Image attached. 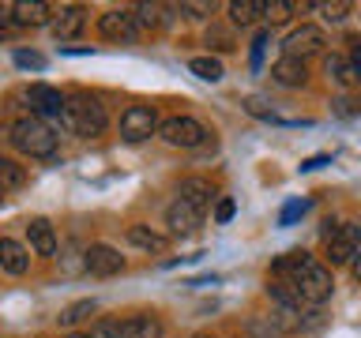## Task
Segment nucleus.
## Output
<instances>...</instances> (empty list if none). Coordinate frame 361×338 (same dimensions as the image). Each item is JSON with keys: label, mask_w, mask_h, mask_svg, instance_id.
<instances>
[{"label": "nucleus", "mask_w": 361, "mask_h": 338, "mask_svg": "<svg viewBox=\"0 0 361 338\" xmlns=\"http://www.w3.org/2000/svg\"><path fill=\"white\" fill-rule=\"evenodd\" d=\"M271 79H275L279 87H305L309 68H305V61H293V56H279V61L271 64Z\"/></svg>", "instance_id": "obj_16"}, {"label": "nucleus", "mask_w": 361, "mask_h": 338, "mask_svg": "<svg viewBox=\"0 0 361 338\" xmlns=\"http://www.w3.org/2000/svg\"><path fill=\"white\" fill-rule=\"evenodd\" d=\"M0 203H4V188H0Z\"/></svg>", "instance_id": "obj_42"}, {"label": "nucleus", "mask_w": 361, "mask_h": 338, "mask_svg": "<svg viewBox=\"0 0 361 338\" xmlns=\"http://www.w3.org/2000/svg\"><path fill=\"white\" fill-rule=\"evenodd\" d=\"M192 338H214V334H207V331H200V334H192Z\"/></svg>", "instance_id": "obj_41"}, {"label": "nucleus", "mask_w": 361, "mask_h": 338, "mask_svg": "<svg viewBox=\"0 0 361 338\" xmlns=\"http://www.w3.org/2000/svg\"><path fill=\"white\" fill-rule=\"evenodd\" d=\"M305 207H309V203H305V199H301V203H290V207L282 211V225H290L293 218H298V214H305Z\"/></svg>", "instance_id": "obj_37"}, {"label": "nucleus", "mask_w": 361, "mask_h": 338, "mask_svg": "<svg viewBox=\"0 0 361 338\" xmlns=\"http://www.w3.org/2000/svg\"><path fill=\"white\" fill-rule=\"evenodd\" d=\"M177 199L188 203V207H196V211H207L211 199H214V188H211V180H203V177H185L177 184Z\"/></svg>", "instance_id": "obj_13"}, {"label": "nucleus", "mask_w": 361, "mask_h": 338, "mask_svg": "<svg viewBox=\"0 0 361 338\" xmlns=\"http://www.w3.org/2000/svg\"><path fill=\"white\" fill-rule=\"evenodd\" d=\"M90 338H121V320H98Z\"/></svg>", "instance_id": "obj_31"}, {"label": "nucleus", "mask_w": 361, "mask_h": 338, "mask_svg": "<svg viewBox=\"0 0 361 338\" xmlns=\"http://www.w3.org/2000/svg\"><path fill=\"white\" fill-rule=\"evenodd\" d=\"M61 124L72 135H83V139H94V135L106 132V106L94 98H87V94H75V98H68L64 101V113H61Z\"/></svg>", "instance_id": "obj_1"}, {"label": "nucleus", "mask_w": 361, "mask_h": 338, "mask_svg": "<svg viewBox=\"0 0 361 338\" xmlns=\"http://www.w3.org/2000/svg\"><path fill=\"white\" fill-rule=\"evenodd\" d=\"M327 158H309V162H301V169H320Z\"/></svg>", "instance_id": "obj_39"}, {"label": "nucleus", "mask_w": 361, "mask_h": 338, "mask_svg": "<svg viewBox=\"0 0 361 338\" xmlns=\"http://www.w3.org/2000/svg\"><path fill=\"white\" fill-rule=\"evenodd\" d=\"M233 211H237V203H233V199H219V207H214V222H222V225H226V222L233 218Z\"/></svg>", "instance_id": "obj_32"}, {"label": "nucleus", "mask_w": 361, "mask_h": 338, "mask_svg": "<svg viewBox=\"0 0 361 338\" xmlns=\"http://www.w3.org/2000/svg\"><path fill=\"white\" fill-rule=\"evenodd\" d=\"M293 286H298L305 304H324V301H331V293H335V278H331V270H327L324 263L312 259V263L293 278Z\"/></svg>", "instance_id": "obj_3"}, {"label": "nucleus", "mask_w": 361, "mask_h": 338, "mask_svg": "<svg viewBox=\"0 0 361 338\" xmlns=\"http://www.w3.org/2000/svg\"><path fill=\"white\" fill-rule=\"evenodd\" d=\"M11 143L27 158H53L56 154V132L42 117H23L11 124Z\"/></svg>", "instance_id": "obj_2"}, {"label": "nucleus", "mask_w": 361, "mask_h": 338, "mask_svg": "<svg viewBox=\"0 0 361 338\" xmlns=\"http://www.w3.org/2000/svg\"><path fill=\"white\" fill-rule=\"evenodd\" d=\"M245 113H252V117L259 120H275V124H293L290 117H282V113L275 109V101H267V98H245Z\"/></svg>", "instance_id": "obj_24"}, {"label": "nucleus", "mask_w": 361, "mask_h": 338, "mask_svg": "<svg viewBox=\"0 0 361 338\" xmlns=\"http://www.w3.org/2000/svg\"><path fill=\"white\" fill-rule=\"evenodd\" d=\"M132 23H135V34H140V27L143 30H154L158 23H162V15H158V8H151V4H140L132 11Z\"/></svg>", "instance_id": "obj_29"}, {"label": "nucleus", "mask_w": 361, "mask_h": 338, "mask_svg": "<svg viewBox=\"0 0 361 338\" xmlns=\"http://www.w3.org/2000/svg\"><path fill=\"white\" fill-rule=\"evenodd\" d=\"M154 132H158V113H154V106H128V109H124L121 135H124L128 143H143V139H151Z\"/></svg>", "instance_id": "obj_6"}, {"label": "nucleus", "mask_w": 361, "mask_h": 338, "mask_svg": "<svg viewBox=\"0 0 361 338\" xmlns=\"http://www.w3.org/2000/svg\"><path fill=\"white\" fill-rule=\"evenodd\" d=\"M298 8H309V4H298V0H264V19L267 23H286Z\"/></svg>", "instance_id": "obj_26"}, {"label": "nucleus", "mask_w": 361, "mask_h": 338, "mask_svg": "<svg viewBox=\"0 0 361 338\" xmlns=\"http://www.w3.org/2000/svg\"><path fill=\"white\" fill-rule=\"evenodd\" d=\"M214 38V49H219V53H230L233 49V42H230V34H222V30H211L207 34V42Z\"/></svg>", "instance_id": "obj_34"}, {"label": "nucleus", "mask_w": 361, "mask_h": 338, "mask_svg": "<svg viewBox=\"0 0 361 338\" xmlns=\"http://www.w3.org/2000/svg\"><path fill=\"white\" fill-rule=\"evenodd\" d=\"M68 338H83V334H68Z\"/></svg>", "instance_id": "obj_43"}, {"label": "nucleus", "mask_w": 361, "mask_h": 338, "mask_svg": "<svg viewBox=\"0 0 361 338\" xmlns=\"http://www.w3.org/2000/svg\"><path fill=\"white\" fill-rule=\"evenodd\" d=\"M23 98H27V106H30V117H61L64 113V94L56 87L49 83H34L23 90Z\"/></svg>", "instance_id": "obj_7"}, {"label": "nucleus", "mask_w": 361, "mask_h": 338, "mask_svg": "<svg viewBox=\"0 0 361 338\" xmlns=\"http://www.w3.org/2000/svg\"><path fill=\"white\" fill-rule=\"evenodd\" d=\"M8 11H11V27H45L53 19V4H45V0H19Z\"/></svg>", "instance_id": "obj_12"}, {"label": "nucleus", "mask_w": 361, "mask_h": 338, "mask_svg": "<svg viewBox=\"0 0 361 338\" xmlns=\"http://www.w3.org/2000/svg\"><path fill=\"white\" fill-rule=\"evenodd\" d=\"M350 270H354V278L361 282V256H354V259H350Z\"/></svg>", "instance_id": "obj_40"}, {"label": "nucleus", "mask_w": 361, "mask_h": 338, "mask_svg": "<svg viewBox=\"0 0 361 338\" xmlns=\"http://www.w3.org/2000/svg\"><path fill=\"white\" fill-rule=\"evenodd\" d=\"M121 338H162V320L158 315H132L121 323Z\"/></svg>", "instance_id": "obj_18"}, {"label": "nucleus", "mask_w": 361, "mask_h": 338, "mask_svg": "<svg viewBox=\"0 0 361 338\" xmlns=\"http://www.w3.org/2000/svg\"><path fill=\"white\" fill-rule=\"evenodd\" d=\"M309 263H312V256H309V252H286V256H279L275 263H271V275L293 282V278H298Z\"/></svg>", "instance_id": "obj_19"}, {"label": "nucleus", "mask_w": 361, "mask_h": 338, "mask_svg": "<svg viewBox=\"0 0 361 338\" xmlns=\"http://www.w3.org/2000/svg\"><path fill=\"white\" fill-rule=\"evenodd\" d=\"M27 184V169L19 162H11V158H0V188H23Z\"/></svg>", "instance_id": "obj_27"}, {"label": "nucleus", "mask_w": 361, "mask_h": 338, "mask_svg": "<svg viewBox=\"0 0 361 338\" xmlns=\"http://www.w3.org/2000/svg\"><path fill=\"white\" fill-rule=\"evenodd\" d=\"M83 267L94 278H113V275L124 270V256L117 252V248H109V244H90L83 252Z\"/></svg>", "instance_id": "obj_8"}, {"label": "nucleus", "mask_w": 361, "mask_h": 338, "mask_svg": "<svg viewBox=\"0 0 361 338\" xmlns=\"http://www.w3.org/2000/svg\"><path fill=\"white\" fill-rule=\"evenodd\" d=\"M267 293L282 304V312H301V304H305L301 293H298V286H293V282H286V278H271V282H267Z\"/></svg>", "instance_id": "obj_20"}, {"label": "nucleus", "mask_w": 361, "mask_h": 338, "mask_svg": "<svg viewBox=\"0 0 361 338\" xmlns=\"http://www.w3.org/2000/svg\"><path fill=\"white\" fill-rule=\"evenodd\" d=\"M264 45H267V30H259V34H256V42H252V68H259V56H264Z\"/></svg>", "instance_id": "obj_36"}, {"label": "nucleus", "mask_w": 361, "mask_h": 338, "mask_svg": "<svg viewBox=\"0 0 361 338\" xmlns=\"http://www.w3.org/2000/svg\"><path fill=\"white\" fill-rule=\"evenodd\" d=\"M94 312V301H75V304H68V308L56 315V323L61 327H75L79 320H83V315H90Z\"/></svg>", "instance_id": "obj_28"}, {"label": "nucleus", "mask_w": 361, "mask_h": 338, "mask_svg": "<svg viewBox=\"0 0 361 338\" xmlns=\"http://www.w3.org/2000/svg\"><path fill=\"white\" fill-rule=\"evenodd\" d=\"M16 64H19V68H42L45 61H42L38 53H23V49H19V53H16Z\"/></svg>", "instance_id": "obj_35"}, {"label": "nucleus", "mask_w": 361, "mask_h": 338, "mask_svg": "<svg viewBox=\"0 0 361 338\" xmlns=\"http://www.w3.org/2000/svg\"><path fill=\"white\" fill-rule=\"evenodd\" d=\"M158 135H162V143L169 146H200V143H207V128L196 120V117H169L158 124Z\"/></svg>", "instance_id": "obj_4"}, {"label": "nucleus", "mask_w": 361, "mask_h": 338, "mask_svg": "<svg viewBox=\"0 0 361 338\" xmlns=\"http://www.w3.org/2000/svg\"><path fill=\"white\" fill-rule=\"evenodd\" d=\"M128 241H132L135 248H143V252H166V244H169L162 233H154L151 225H143V222L128 225Z\"/></svg>", "instance_id": "obj_21"}, {"label": "nucleus", "mask_w": 361, "mask_h": 338, "mask_svg": "<svg viewBox=\"0 0 361 338\" xmlns=\"http://www.w3.org/2000/svg\"><path fill=\"white\" fill-rule=\"evenodd\" d=\"M200 222H203V211L188 207V203H180V199L169 203V211H166V225H169L173 233H196V230H200Z\"/></svg>", "instance_id": "obj_15"}, {"label": "nucleus", "mask_w": 361, "mask_h": 338, "mask_svg": "<svg viewBox=\"0 0 361 338\" xmlns=\"http://www.w3.org/2000/svg\"><path fill=\"white\" fill-rule=\"evenodd\" d=\"M327 45L324 30L320 27H301L286 34V42H282V56H293V61H305V56H316Z\"/></svg>", "instance_id": "obj_9"}, {"label": "nucleus", "mask_w": 361, "mask_h": 338, "mask_svg": "<svg viewBox=\"0 0 361 338\" xmlns=\"http://www.w3.org/2000/svg\"><path fill=\"white\" fill-rule=\"evenodd\" d=\"M324 72L331 75L335 83H343V87L357 83V79H354V68H350V61H346V56H338V53H331V56L324 61Z\"/></svg>", "instance_id": "obj_25"}, {"label": "nucleus", "mask_w": 361, "mask_h": 338, "mask_svg": "<svg viewBox=\"0 0 361 338\" xmlns=\"http://www.w3.org/2000/svg\"><path fill=\"white\" fill-rule=\"evenodd\" d=\"M98 34H102L106 42H132V38H135L132 11L113 8V11H106V15H98Z\"/></svg>", "instance_id": "obj_11"}, {"label": "nucleus", "mask_w": 361, "mask_h": 338, "mask_svg": "<svg viewBox=\"0 0 361 338\" xmlns=\"http://www.w3.org/2000/svg\"><path fill=\"white\" fill-rule=\"evenodd\" d=\"M0 270H8L16 278L30 270V252L19 241H11V237H0Z\"/></svg>", "instance_id": "obj_14"}, {"label": "nucleus", "mask_w": 361, "mask_h": 338, "mask_svg": "<svg viewBox=\"0 0 361 338\" xmlns=\"http://www.w3.org/2000/svg\"><path fill=\"white\" fill-rule=\"evenodd\" d=\"M320 15L327 19V23H346V15H350V4L346 0H335V4H312Z\"/></svg>", "instance_id": "obj_30"}, {"label": "nucleus", "mask_w": 361, "mask_h": 338, "mask_svg": "<svg viewBox=\"0 0 361 338\" xmlns=\"http://www.w3.org/2000/svg\"><path fill=\"white\" fill-rule=\"evenodd\" d=\"M83 27H87V11L79 8V4H68V8H61V11H53V19H49V30H53L56 42L79 38V34H83Z\"/></svg>", "instance_id": "obj_10"}, {"label": "nucleus", "mask_w": 361, "mask_h": 338, "mask_svg": "<svg viewBox=\"0 0 361 338\" xmlns=\"http://www.w3.org/2000/svg\"><path fill=\"white\" fill-rule=\"evenodd\" d=\"M350 68H354V79L361 83V42H354V49H350Z\"/></svg>", "instance_id": "obj_38"}, {"label": "nucleus", "mask_w": 361, "mask_h": 338, "mask_svg": "<svg viewBox=\"0 0 361 338\" xmlns=\"http://www.w3.org/2000/svg\"><path fill=\"white\" fill-rule=\"evenodd\" d=\"M331 106H335V113H338V117H354V113L361 109L354 98H338V101H331Z\"/></svg>", "instance_id": "obj_33"}, {"label": "nucleus", "mask_w": 361, "mask_h": 338, "mask_svg": "<svg viewBox=\"0 0 361 338\" xmlns=\"http://www.w3.org/2000/svg\"><path fill=\"white\" fill-rule=\"evenodd\" d=\"M27 241H30V252L56 256V230L49 225V218H34V222L27 225Z\"/></svg>", "instance_id": "obj_17"}, {"label": "nucleus", "mask_w": 361, "mask_h": 338, "mask_svg": "<svg viewBox=\"0 0 361 338\" xmlns=\"http://www.w3.org/2000/svg\"><path fill=\"white\" fill-rule=\"evenodd\" d=\"M357 248H361V225L357 222L335 225V233L327 237V263H331V267L350 263V259L357 256Z\"/></svg>", "instance_id": "obj_5"}, {"label": "nucleus", "mask_w": 361, "mask_h": 338, "mask_svg": "<svg viewBox=\"0 0 361 338\" xmlns=\"http://www.w3.org/2000/svg\"><path fill=\"white\" fill-rule=\"evenodd\" d=\"M188 72L200 75V79H207V83H219V79L226 75V68H222L219 56H192V61H188Z\"/></svg>", "instance_id": "obj_23"}, {"label": "nucleus", "mask_w": 361, "mask_h": 338, "mask_svg": "<svg viewBox=\"0 0 361 338\" xmlns=\"http://www.w3.org/2000/svg\"><path fill=\"white\" fill-rule=\"evenodd\" d=\"M226 11H230V23L248 27V23H256L264 15V0H233V4H226Z\"/></svg>", "instance_id": "obj_22"}]
</instances>
